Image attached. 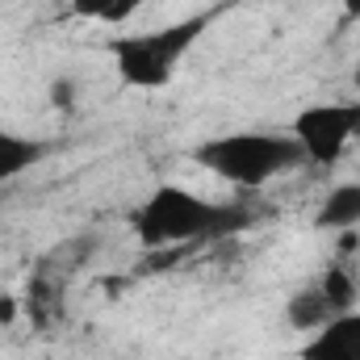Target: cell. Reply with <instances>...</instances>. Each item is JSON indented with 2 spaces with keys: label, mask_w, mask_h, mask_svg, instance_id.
Here are the masks:
<instances>
[{
  "label": "cell",
  "mask_w": 360,
  "mask_h": 360,
  "mask_svg": "<svg viewBox=\"0 0 360 360\" xmlns=\"http://www.w3.org/2000/svg\"><path fill=\"white\" fill-rule=\"evenodd\" d=\"M193 160L205 172L231 180V184H243V188H260L272 176L306 164L293 134H269V130H239V134L205 139L201 147H193Z\"/></svg>",
  "instance_id": "7a4b0ae2"
},
{
  "label": "cell",
  "mask_w": 360,
  "mask_h": 360,
  "mask_svg": "<svg viewBox=\"0 0 360 360\" xmlns=\"http://www.w3.org/2000/svg\"><path fill=\"white\" fill-rule=\"evenodd\" d=\"M314 226L319 231H356L360 226V180H344V184H335L327 197H323V205H319V214H314Z\"/></svg>",
  "instance_id": "8992f818"
},
{
  "label": "cell",
  "mask_w": 360,
  "mask_h": 360,
  "mask_svg": "<svg viewBox=\"0 0 360 360\" xmlns=\"http://www.w3.org/2000/svg\"><path fill=\"white\" fill-rule=\"evenodd\" d=\"M306 155V164L314 168H335L348 151V143L360 134V105H340V101H327V105H306L297 117H293V130H289Z\"/></svg>",
  "instance_id": "277c9868"
},
{
  "label": "cell",
  "mask_w": 360,
  "mask_h": 360,
  "mask_svg": "<svg viewBox=\"0 0 360 360\" xmlns=\"http://www.w3.org/2000/svg\"><path fill=\"white\" fill-rule=\"evenodd\" d=\"M42 155H46V143L42 139L0 130V180H13V176H21V172H30Z\"/></svg>",
  "instance_id": "ba28073f"
},
{
  "label": "cell",
  "mask_w": 360,
  "mask_h": 360,
  "mask_svg": "<svg viewBox=\"0 0 360 360\" xmlns=\"http://www.w3.org/2000/svg\"><path fill=\"white\" fill-rule=\"evenodd\" d=\"M344 8H348V17H356L360 21V0H344Z\"/></svg>",
  "instance_id": "4fadbf2b"
},
{
  "label": "cell",
  "mask_w": 360,
  "mask_h": 360,
  "mask_svg": "<svg viewBox=\"0 0 360 360\" xmlns=\"http://www.w3.org/2000/svg\"><path fill=\"white\" fill-rule=\"evenodd\" d=\"M352 84H356V89H360V63H356V68H352Z\"/></svg>",
  "instance_id": "5bb4252c"
},
{
  "label": "cell",
  "mask_w": 360,
  "mask_h": 360,
  "mask_svg": "<svg viewBox=\"0 0 360 360\" xmlns=\"http://www.w3.org/2000/svg\"><path fill=\"white\" fill-rule=\"evenodd\" d=\"M319 289H323V297H327V306L335 310V314H348V310H356V272L348 269L344 260H335V264H327V272L319 276Z\"/></svg>",
  "instance_id": "9c48e42d"
},
{
  "label": "cell",
  "mask_w": 360,
  "mask_h": 360,
  "mask_svg": "<svg viewBox=\"0 0 360 360\" xmlns=\"http://www.w3.org/2000/svg\"><path fill=\"white\" fill-rule=\"evenodd\" d=\"M248 214L239 205H218L197 197L184 184H155L130 214V226L139 235L143 248H168V243H197L210 235H226L235 226H243Z\"/></svg>",
  "instance_id": "6da1fadb"
},
{
  "label": "cell",
  "mask_w": 360,
  "mask_h": 360,
  "mask_svg": "<svg viewBox=\"0 0 360 360\" xmlns=\"http://www.w3.org/2000/svg\"><path fill=\"white\" fill-rule=\"evenodd\" d=\"M51 96H55L59 105H72V84H68V80H59V84H55V92H51Z\"/></svg>",
  "instance_id": "7c38bea8"
},
{
  "label": "cell",
  "mask_w": 360,
  "mask_h": 360,
  "mask_svg": "<svg viewBox=\"0 0 360 360\" xmlns=\"http://www.w3.org/2000/svg\"><path fill=\"white\" fill-rule=\"evenodd\" d=\"M302 360H360V310L331 314L319 331H310Z\"/></svg>",
  "instance_id": "5b68a950"
},
{
  "label": "cell",
  "mask_w": 360,
  "mask_h": 360,
  "mask_svg": "<svg viewBox=\"0 0 360 360\" xmlns=\"http://www.w3.org/2000/svg\"><path fill=\"white\" fill-rule=\"evenodd\" d=\"M17 314H21V302H17V297H8V293H0V327L17 323Z\"/></svg>",
  "instance_id": "8fae6325"
},
{
  "label": "cell",
  "mask_w": 360,
  "mask_h": 360,
  "mask_svg": "<svg viewBox=\"0 0 360 360\" xmlns=\"http://www.w3.org/2000/svg\"><path fill=\"white\" fill-rule=\"evenodd\" d=\"M143 0H68V8L76 17H89V21H105V25H117L126 17L139 13Z\"/></svg>",
  "instance_id": "30bf717a"
},
{
  "label": "cell",
  "mask_w": 360,
  "mask_h": 360,
  "mask_svg": "<svg viewBox=\"0 0 360 360\" xmlns=\"http://www.w3.org/2000/svg\"><path fill=\"white\" fill-rule=\"evenodd\" d=\"M335 310L327 306V297H323V289H319V281L314 285H302L289 302H285V323L293 327V331H302V335H310V331H319L327 319H331Z\"/></svg>",
  "instance_id": "52a82bcc"
},
{
  "label": "cell",
  "mask_w": 360,
  "mask_h": 360,
  "mask_svg": "<svg viewBox=\"0 0 360 360\" xmlns=\"http://www.w3.org/2000/svg\"><path fill=\"white\" fill-rule=\"evenodd\" d=\"M210 21H214V13H193V17H180L172 25H160V30H147V34L113 38L109 55H113V68H117L122 84H130V89H164L172 80V72L180 68V59L210 30Z\"/></svg>",
  "instance_id": "3957f363"
}]
</instances>
